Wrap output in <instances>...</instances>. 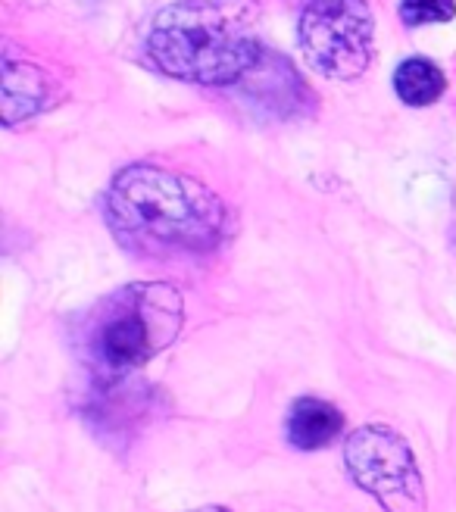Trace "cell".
I'll return each instance as SVG.
<instances>
[{"label": "cell", "instance_id": "4", "mask_svg": "<svg viewBox=\"0 0 456 512\" xmlns=\"http://www.w3.org/2000/svg\"><path fill=\"white\" fill-rule=\"evenodd\" d=\"M297 41L325 79H360L372 63L375 19L366 0H310L300 13Z\"/></svg>", "mask_w": 456, "mask_h": 512}, {"label": "cell", "instance_id": "5", "mask_svg": "<svg viewBox=\"0 0 456 512\" xmlns=\"http://www.w3.org/2000/svg\"><path fill=\"white\" fill-rule=\"evenodd\" d=\"M347 475L385 512H425V478L400 431L363 425L344 444Z\"/></svg>", "mask_w": 456, "mask_h": 512}, {"label": "cell", "instance_id": "2", "mask_svg": "<svg viewBox=\"0 0 456 512\" xmlns=\"http://www.w3.org/2000/svg\"><path fill=\"white\" fill-rule=\"evenodd\" d=\"M263 54L257 0H179L147 32L150 63L188 85H235Z\"/></svg>", "mask_w": 456, "mask_h": 512}, {"label": "cell", "instance_id": "6", "mask_svg": "<svg viewBox=\"0 0 456 512\" xmlns=\"http://www.w3.org/2000/svg\"><path fill=\"white\" fill-rule=\"evenodd\" d=\"M50 85L47 75L32 66V63H19L10 54L4 57V125L13 128L25 119H32L50 107Z\"/></svg>", "mask_w": 456, "mask_h": 512}, {"label": "cell", "instance_id": "1", "mask_svg": "<svg viewBox=\"0 0 456 512\" xmlns=\"http://www.w3.org/2000/svg\"><path fill=\"white\" fill-rule=\"evenodd\" d=\"M107 222L116 238L144 256L210 253L225 241V203L197 178L135 163L107 191Z\"/></svg>", "mask_w": 456, "mask_h": 512}, {"label": "cell", "instance_id": "10", "mask_svg": "<svg viewBox=\"0 0 456 512\" xmlns=\"http://www.w3.org/2000/svg\"><path fill=\"white\" fill-rule=\"evenodd\" d=\"M188 512H232L228 506H200V509H188Z\"/></svg>", "mask_w": 456, "mask_h": 512}, {"label": "cell", "instance_id": "9", "mask_svg": "<svg viewBox=\"0 0 456 512\" xmlns=\"http://www.w3.org/2000/svg\"><path fill=\"white\" fill-rule=\"evenodd\" d=\"M456 16V0H400V19L407 25L450 22Z\"/></svg>", "mask_w": 456, "mask_h": 512}, {"label": "cell", "instance_id": "3", "mask_svg": "<svg viewBox=\"0 0 456 512\" xmlns=\"http://www.w3.org/2000/svg\"><path fill=\"white\" fill-rule=\"evenodd\" d=\"M185 303L172 285H125L97 306L88 331V363L104 384H119L160 350H166L182 331Z\"/></svg>", "mask_w": 456, "mask_h": 512}, {"label": "cell", "instance_id": "7", "mask_svg": "<svg viewBox=\"0 0 456 512\" xmlns=\"http://www.w3.org/2000/svg\"><path fill=\"white\" fill-rule=\"evenodd\" d=\"M285 431L297 450H322L328 444H335L338 434L344 431V413L328 400L300 397L291 406Z\"/></svg>", "mask_w": 456, "mask_h": 512}, {"label": "cell", "instance_id": "8", "mask_svg": "<svg viewBox=\"0 0 456 512\" xmlns=\"http://www.w3.org/2000/svg\"><path fill=\"white\" fill-rule=\"evenodd\" d=\"M394 91L407 107H432L447 91V75L432 60L410 57L394 72Z\"/></svg>", "mask_w": 456, "mask_h": 512}]
</instances>
